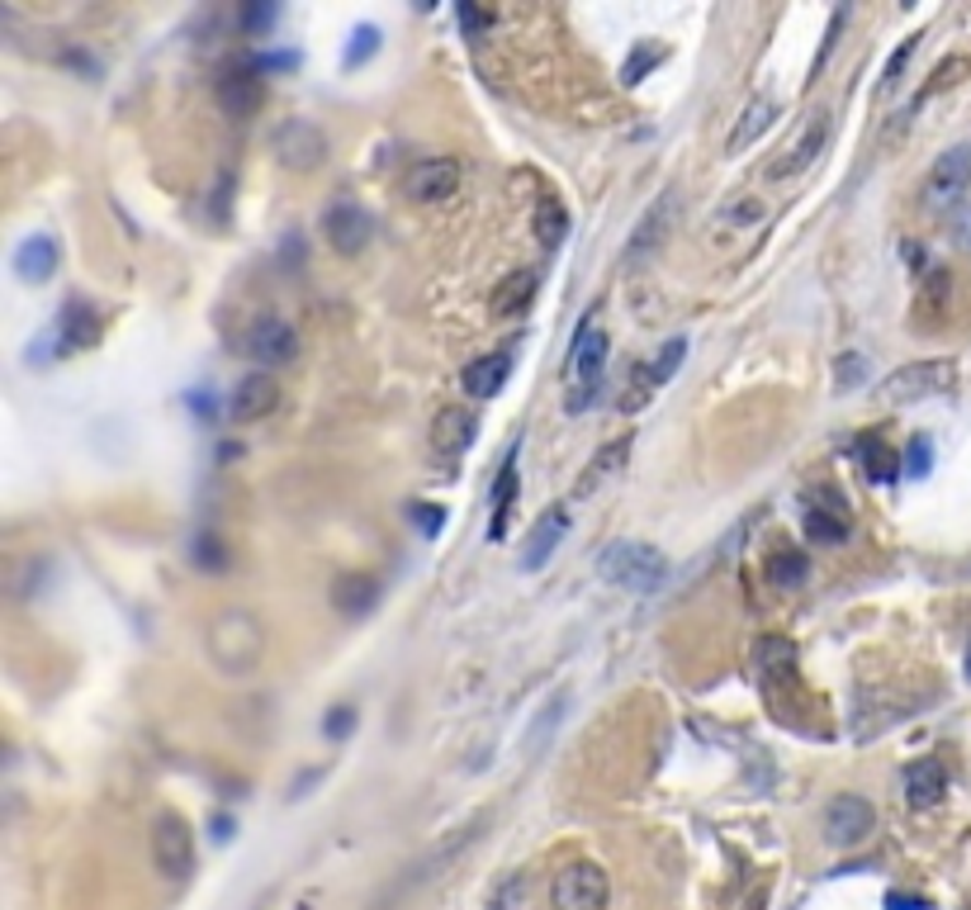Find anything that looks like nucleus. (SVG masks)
I'll return each instance as SVG.
<instances>
[{
  "instance_id": "nucleus-1",
  "label": "nucleus",
  "mask_w": 971,
  "mask_h": 910,
  "mask_svg": "<svg viewBox=\"0 0 971 910\" xmlns=\"http://www.w3.org/2000/svg\"><path fill=\"white\" fill-rule=\"evenodd\" d=\"M209 654L223 674H251L266 660V626L247 607H227L209 621Z\"/></svg>"
},
{
  "instance_id": "nucleus-2",
  "label": "nucleus",
  "mask_w": 971,
  "mask_h": 910,
  "mask_svg": "<svg viewBox=\"0 0 971 910\" xmlns=\"http://www.w3.org/2000/svg\"><path fill=\"white\" fill-rule=\"evenodd\" d=\"M607 355H611V337L597 323H583L578 337H574V347H569V365H564V375H569V398H564V404H569V412H583L597 394H603Z\"/></svg>"
},
{
  "instance_id": "nucleus-3",
  "label": "nucleus",
  "mask_w": 971,
  "mask_h": 910,
  "mask_svg": "<svg viewBox=\"0 0 971 910\" xmlns=\"http://www.w3.org/2000/svg\"><path fill=\"white\" fill-rule=\"evenodd\" d=\"M603 579L617 583V588L625 593H654L668 583V560L659 546H650V540H617V546L603 550Z\"/></svg>"
},
{
  "instance_id": "nucleus-4",
  "label": "nucleus",
  "mask_w": 971,
  "mask_h": 910,
  "mask_svg": "<svg viewBox=\"0 0 971 910\" xmlns=\"http://www.w3.org/2000/svg\"><path fill=\"white\" fill-rule=\"evenodd\" d=\"M607 901H611L607 867H597L593 859L564 863L550 882V910H607Z\"/></svg>"
},
{
  "instance_id": "nucleus-5",
  "label": "nucleus",
  "mask_w": 971,
  "mask_h": 910,
  "mask_svg": "<svg viewBox=\"0 0 971 910\" xmlns=\"http://www.w3.org/2000/svg\"><path fill=\"white\" fill-rule=\"evenodd\" d=\"M152 863L171 882H185L195 873V830L180 810H156L152 816Z\"/></svg>"
},
{
  "instance_id": "nucleus-6",
  "label": "nucleus",
  "mask_w": 971,
  "mask_h": 910,
  "mask_svg": "<svg viewBox=\"0 0 971 910\" xmlns=\"http://www.w3.org/2000/svg\"><path fill=\"white\" fill-rule=\"evenodd\" d=\"M952 380H958V361H915V365H901L881 380V404H920V398H934V394H948Z\"/></svg>"
},
{
  "instance_id": "nucleus-7",
  "label": "nucleus",
  "mask_w": 971,
  "mask_h": 910,
  "mask_svg": "<svg viewBox=\"0 0 971 910\" xmlns=\"http://www.w3.org/2000/svg\"><path fill=\"white\" fill-rule=\"evenodd\" d=\"M270 152H276V162L284 171L308 176V171H318L327 162V133L313 119H284L276 128V138H270Z\"/></svg>"
},
{
  "instance_id": "nucleus-8",
  "label": "nucleus",
  "mask_w": 971,
  "mask_h": 910,
  "mask_svg": "<svg viewBox=\"0 0 971 910\" xmlns=\"http://www.w3.org/2000/svg\"><path fill=\"white\" fill-rule=\"evenodd\" d=\"M830 124L834 114L830 109H816L810 119L802 124V133H796L787 148H782L773 162H768V185H782V180H796L802 171L816 166V156L824 152V142H830Z\"/></svg>"
},
{
  "instance_id": "nucleus-9",
  "label": "nucleus",
  "mask_w": 971,
  "mask_h": 910,
  "mask_svg": "<svg viewBox=\"0 0 971 910\" xmlns=\"http://www.w3.org/2000/svg\"><path fill=\"white\" fill-rule=\"evenodd\" d=\"M971 190V148L952 142L948 152L934 156L929 176H924V205L929 209H958Z\"/></svg>"
},
{
  "instance_id": "nucleus-10",
  "label": "nucleus",
  "mask_w": 971,
  "mask_h": 910,
  "mask_svg": "<svg viewBox=\"0 0 971 910\" xmlns=\"http://www.w3.org/2000/svg\"><path fill=\"white\" fill-rule=\"evenodd\" d=\"M682 361H688V337H668L650 365H635V370H631V389L621 394V412H640V408H645L650 398L659 394L668 380H674V370H678Z\"/></svg>"
},
{
  "instance_id": "nucleus-11",
  "label": "nucleus",
  "mask_w": 971,
  "mask_h": 910,
  "mask_svg": "<svg viewBox=\"0 0 971 910\" xmlns=\"http://www.w3.org/2000/svg\"><path fill=\"white\" fill-rule=\"evenodd\" d=\"M323 237H327V247L341 256H361L370 247V237H375V219H370L355 199H332V205L323 209Z\"/></svg>"
},
{
  "instance_id": "nucleus-12",
  "label": "nucleus",
  "mask_w": 971,
  "mask_h": 910,
  "mask_svg": "<svg viewBox=\"0 0 971 910\" xmlns=\"http://www.w3.org/2000/svg\"><path fill=\"white\" fill-rule=\"evenodd\" d=\"M674 223H678V195L664 190L645 213H640L635 233H631V242H625V266H640V261H650V256H659V247L674 237Z\"/></svg>"
},
{
  "instance_id": "nucleus-13",
  "label": "nucleus",
  "mask_w": 971,
  "mask_h": 910,
  "mask_svg": "<svg viewBox=\"0 0 971 910\" xmlns=\"http://www.w3.org/2000/svg\"><path fill=\"white\" fill-rule=\"evenodd\" d=\"M873 825H877L873 802H863V796H853V792L834 796L830 810H824V839H830L834 849H858L863 839L873 835Z\"/></svg>"
},
{
  "instance_id": "nucleus-14",
  "label": "nucleus",
  "mask_w": 971,
  "mask_h": 910,
  "mask_svg": "<svg viewBox=\"0 0 971 910\" xmlns=\"http://www.w3.org/2000/svg\"><path fill=\"white\" fill-rule=\"evenodd\" d=\"M839 489H816L806 498V536L816 540V546H844L849 540V522H853V512H849V503L844 498H834Z\"/></svg>"
},
{
  "instance_id": "nucleus-15",
  "label": "nucleus",
  "mask_w": 971,
  "mask_h": 910,
  "mask_svg": "<svg viewBox=\"0 0 971 910\" xmlns=\"http://www.w3.org/2000/svg\"><path fill=\"white\" fill-rule=\"evenodd\" d=\"M460 180H465L460 162H451V156H426V162L408 171L403 190H408V199H418V205H441V199H451L460 190Z\"/></svg>"
},
{
  "instance_id": "nucleus-16",
  "label": "nucleus",
  "mask_w": 971,
  "mask_h": 910,
  "mask_svg": "<svg viewBox=\"0 0 971 910\" xmlns=\"http://www.w3.org/2000/svg\"><path fill=\"white\" fill-rule=\"evenodd\" d=\"M276 404H280L276 375L270 370H251L233 389V398H227V412H233V422H261L266 412H276Z\"/></svg>"
},
{
  "instance_id": "nucleus-17",
  "label": "nucleus",
  "mask_w": 971,
  "mask_h": 910,
  "mask_svg": "<svg viewBox=\"0 0 971 910\" xmlns=\"http://www.w3.org/2000/svg\"><path fill=\"white\" fill-rule=\"evenodd\" d=\"M48 341H57V351H52V355H71V351L95 347V341H100V318H95V308L85 304V299H67V308H62V318H57V327L48 332Z\"/></svg>"
},
{
  "instance_id": "nucleus-18",
  "label": "nucleus",
  "mask_w": 971,
  "mask_h": 910,
  "mask_svg": "<svg viewBox=\"0 0 971 910\" xmlns=\"http://www.w3.org/2000/svg\"><path fill=\"white\" fill-rule=\"evenodd\" d=\"M247 351L270 370V365L294 361V355H299V337H294V327L284 318H261L251 327V337H247Z\"/></svg>"
},
{
  "instance_id": "nucleus-19",
  "label": "nucleus",
  "mask_w": 971,
  "mask_h": 910,
  "mask_svg": "<svg viewBox=\"0 0 971 910\" xmlns=\"http://www.w3.org/2000/svg\"><path fill=\"white\" fill-rule=\"evenodd\" d=\"M475 436H479V418H475L469 408L436 412V422H432V446H436V455L455 460V455H465L469 446H475Z\"/></svg>"
},
{
  "instance_id": "nucleus-20",
  "label": "nucleus",
  "mask_w": 971,
  "mask_h": 910,
  "mask_svg": "<svg viewBox=\"0 0 971 910\" xmlns=\"http://www.w3.org/2000/svg\"><path fill=\"white\" fill-rule=\"evenodd\" d=\"M57 261H62V252H57L48 233H34L14 247V270H20L24 284H48L57 276Z\"/></svg>"
},
{
  "instance_id": "nucleus-21",
  "label": "nucleus",
  "mask_w": 971,
  "mask_h": 910,
  "mask_svg": "<svg viewBox=\"0 0 971 910\" xmlns=\"http://www.w3.org/2000/svg\"><path fill=\"white\" fill-rule=\"evenodd\" d=\"M564 532H569V508H546L540 512V522L531 526V540H526V550H522V569H546V560L554 555V546L564 540Z\"/></svg>"
},
{
  "instance_id": "nucleus-22",
  "label": "nucleus",
  "mask_w": 971,
  "mask_h": 910,
  "mask_svg": "<svg viewBox=\"0 0 971 910\" xmlns=\"http://www.w3.org/2000/svg\"><path fill=\"white\" fill-rule=\"evenodd\" d=\"M536 290H540V270H512V276H503L493 284L489 308L498 313V318H517V313L531 308Z\"/></svg>"
},
{
  "instance_id": "nucleus-23",
  "label": "nucleus",
  "mask_w": 971,
  "mask_h": 910,
  "mask_svg": "<svg viewBox=\"0 0 971 910\" xmlns=\"http://www.w3.org/2000/svg\"><path fill=\"white\" fill-rule=\"evenodd\" d=\"M219 105L233 114V119H251L256 105H261V81H256L251 67H233L219 77Z\"/></svg>"
},
{
  "instance_id": "nucleus-24",
  "label": "nucleus",
  "mask_w": 971,
  "mask_h": 910,
  "mask_svg": "<svg viewBox=\"0 0 971 910\" xmlns=\"http://www.w3.org/2000/svg\"><path fill=\"white\" fill-rule=\"evenodd\" d=\"M507 375H512V347L489 351V355H479V361L465 365V394L469 398H493L507 384Z\"/></svg>"
},
{
  "instance_id": "nucleus-25",
  "label": "nucleus",
  "mask_w": 971,
  "mask_h": 910,
  "mask_svg": "<svg viewBox=\"0 0 971 910\" xmlns=\"http://www.w3.org/2000/svg\"><path fill=\"white\" fill-rule=\"evenodd\" d=\"M332 603H337V611H347V617H365V611L379 603L375 574H365V569H347V574H337Z\"/></svg>"
},
{
  "instance_id": "nucleus-26",
  "label": "nucleus",
  "mask_w": 971,
  "mask_h": 910,
  "mask_svg": "<svg viewBox=\"0 0 971 910\" xmlns=\"http://www.w3.org/2000/svg\"><path fill=\"white\" fill-rule=\"evenodd\" d=\"M944 792H948L944 763H938V759L910 763V773H905V802H910V806H915V810H929V806L944 802Z\"/></svg>"
},
{
  "instance_id": "nucleus-27",
  "label": "nucleus",
  "mask_w": 971,
  "mask_h": 910,
  "mask_svg": "<svg viewBox=\"0 0 971 910\" xmlns=\"http://www.w3.org/2000/svg\"><path fill=\"white\" fill-rule=\"evenodd\" d=\"M763 219H768V205L759 195H735L711 213L706 228L711 233H753V228H763Z\"/></svg>"
},
{
  "instance_id": "nucleus-28",
  "label": "nucleus",
  "mask_w": 971,
  "mask_h": 910,
  "mask_svg": "<svg viewBox=\"0 0 971 910\" xmlns=\"http://www.w3.org/2000/svg\"><path fill=\"white\" fill-rule=\"evenodd\" d=\"M773 119H777V100L773 95H753L745 105V114H739V124L730 128V138H725V152H745L749 142H759L768 128H773Z\"/></svg>"
},
{
  "instance_id": "nucleus-29",
  "label": "nucleus",
  "mask_w": 971,
  "mask_h": 910,
  "mask_svg": "<svg viewBox=\"0 0 971 910\" xmlns=\"http://www.w3.org/2000/svg\"><path fill=\"white\" fill-rule=\"evenodd\" d=\"M753 668H759V678L768 688H777V682H787L796 674V645L782 635H763L759 645H753Z\"/></svg>"
},
{
  "instance_id": "nucleus-30",
  "label": "nucleus",
  "mask_w": 971,
  "mask_h": 910,
  "mask_svg": "<svg viewBox=\"0 0 971 910\" xmlns=\"http://www.w3.org/2000/svg\"><path fill=\"white\" fill-rule=\"evenodd\" d=\"M531 228H536V242L546 252H554L564 242V233H569V209L554 199L550 190H540L536 195V213H531Z\"/></svg>"
},
{
  "instance_id": "nucleus-31",
  "label": "nucleus",
  "mask_w": 971,
  "mask_h": 910,
  "mask_svg": "<svg viewBox=\"0 0 971 910\" xmlns=\"http://www.w3.org/2000/svg\"><path fill=\"white\" fill-rule=\"evenodd\" d=\"M512 503H517V455H507V460H503V475H498V483H493V522H489V536H493V540L507 536Z\"/></svg>"
},
{
  "instance_id": "nucleus-32",
  "label": "nucleus",
  "mask_w": 971,
  "mask_h": 910,
  "mask_svg": "<svg viewBox=\"0 0 971 910\" xmlns=\"http://www.w3.org/2000/svg\"><path fill=\"white\" fill-rule=\"evenodd\" d=\"M625 451H631V436H617V441H611V446L597 451V460H593L588 469H583V479H578V493L588 498V493H593V489H597V483H603L607 475H617V469L625 465Z\"/></svg>"
},
{
  "instance_id": "nucleus-33",
  "label": "nucleus",
  "mask_w": 971,
  "mask_h": 910,
  "mask_svg": "<svg viewBox=\"0 0 971 910\" xmlns=\"http://www.w3.org/2000/svg\"><path fill=\"white\" fill-rule=\"evenodd\" d=\"M806 555L802 550H773L768 555V583L773 588H802L806 583Z\"/></svg>"
},
{
  "instance_id": "nucleus-34",
  "label": "nucleus",
  "mask_w": 971,
  "mask_h": 910,
  "mask_svg": "<svg viewBox=\"0 0 971 910\" xmlns=\"http://www.w3.org/2000/svg\"><path fill=\"white\" fill-rule=\"evenodd\" d=\"M858 455H863L867 479H877V483H891V479H896V460H891V451H887V441H881V436L858 441Z\"/></svg>"
},
{
  "instance_id": "nucleus-35",
  "label": "nucleus",
  "mask_w": 971,
  "mask_h": 910,
  "mask_svg": "<svg viewBox=\"0 0 971 910\" xmlns=\"http://www.w3.org/2000/svg\"><path fill=\"white\" fill-rule=\"evenodd\" d=\"M659 62H664V43H650V48H635V52H631V62L621 67V81H625V85H640V77H650V71L659 67Z\"/></svg>"
},
{
  "instance_id": "nucleus-36",
  "label": "nucleus",
  "mask_w": 971,
  "mask_h": 910,
  "mask_svg": "<svg viewBox=\"0 0 971 910\" xmlns=\"http://www.w3.org/2000/svg\"><path fill=\"white\" fill-rule=\"evenodd\" d=\"M901 469H905V479H924V475H929V469H934V441H929V436H915V441H910Z\"/></svg>"
},
{
  "instance_id": "nucleus-37",
  "label": "nucleus",
  "mask_w": 971,
  "mask_h": 910,
  "mask_svg": "<svg viewBox=\"0 0 971 910\" xmlns=\"http://www.w3.org/2000/svg\"><path fill=\"white\" fill-rule=\"evenodd\" d=\"M920 52V34H910L901 48L891 52V62H887V71H881V91H896L901 85V77H905V67H910V57Z\"/></svg>"
},
{
  "instance_id": "nucleus-38",
  "label": "nucleus",
  "mask_w": 971,
  "mask_h": 910,
  "mask_svg": "<svg viewBox=\"0 0 971 910\" xmlns=\"http://www.w3.org/2000/svg\"><path fill=\"white\" fill-rule=\"evenodd\" d=\"M948 290H952L948 270H929V280H924V290H920V304H924V313H944V304H948Z\"/></svg>"
},
{
  "instance_id": "nucleus-39",
  "label": "nucleus",
  "mask_w": 971,
  "mask_h": 910,
  "mask_svg": "<svg viewBox=\"0 0 971 910\" xmlns=\"http://www.w3.org/2000/svg\"><path fill=\"white\" fill-rule=\"evenodd\" d=\"M370 52H379V28L361 24V28L351 34V48H347V57H341V62H347V67H361Z\"/></svg>"
},
{
  "instance_id": "nucleus-40",
  "label": "nucleus",
  "mask_w": 971,
  "mask_h": 910,
  "mask_svg": "<svg viewBox=\"0 0 971 910\" xmlns=\"http://www.w3.org/2000/svg\"><path fill=\"white\" fill-rule=\"evenodd\" d=\"M522 891H526V877L522 873H512L503 887H493V896H489V910H517L522 906Z\"/></svg>"
},
{
  "instance_id": "nucleus-41",
  "label": "nucleus",
  "mask_w": 971,
  "mask_h": 910,
  "mask_svg": "<svg viewBox=\"0 0 971 910\" xmlns=\"http://www.w3.org/2000/svg\"><path fill=\"white\" fill-rule=\"evenodd\" d=\"M867 375V365H863V355H839L834 361V380H839V389H858V380Z\"/></svg>"
},
{
  "instance_id": "nucleus-42",
  "label": "nucleus",
  "mask_w": 971,
  "mask_h": 910,
  "mask_svg": "<svg viewBox=\"0 0 971 910\" xmlns=\"http://www.w3.org/2000/svg\"><path fill=\"white\" fill-rule=\"evenodd\" d=\"M412 522L422 526V536H441V526H446V512H441L436 503H418V508H412Z\"/></svg>"
},
{
  "instance_id": "nucleus-43",
  "label": "nucleus",
  "mask_w": 971,
  "mask_h": 910,
  "mask_svg": "<svg viewBox=\"0 0 971 910\" xmlns=\"http://www.w3.org/2000/svg\"><path fill=\"white\" fill-rule=\"evenodd\" d=\"M270 24H276V5H247L242 10V28H251V34H266Z\"/></svg>"
},
{
  "instance_id": "nucleus-44",
  "label": "nucleus",
  "mask_w": 971,
  "mask_h": 910,
  "mask_svg": "<svg viewBox=\"0 0 971 910\" xmlns=\"http://www.w3.org/2000/svg\"><path fill=\"white\" fill-rule=\"evenodd\" d=\"M351 725H355V711L351 707H337V711H327V739H341V735H351Z\"/></svg>"
},
{
  "instance_id": "nucleus-45",
  "label": "nucleus",
  "mask_w": 971,
  "mask_h": 910,
  "mask_svg": "<svg viewBox=\"0 0 971 910\" xmlns=\"http://www.w3.org/2000/svg\"><path fill=\"white\" fill-rule=\"evenodd\" d=\"M948 233H952V242H958V247L971 256V205L967 209H958L952 213V223H948Z\"/></svg>"
},
{
  "instance_id": "nucleus-46",
  "label": "nucleus",
  "mask_w": 971,
  "mask_h": 910,
  "mask_svg": "<svg viewBox=\"0 0 971 910\" xmlns=\"http://www.w3.org/2000/svg\"><path fill=\"white\" fill-rule=\"evenodd\" d=\"M887 906H891V910H924L920 896H901V891H891V896H887Z\"/></svg>"
},
{
  "instance_id": "nucleus-47",
  "label": "nucleus",
  "mask_w": 971,
  "mask_h": 910,
  "mask_svg": "<svg viewBox=\"0 0 971 910\" xmlns=\"http://www.w3.org/2000/svg\"><path fill=\"white\" fill-rule=\"evenodd\" d=\"M213 830H219L213 839H233V820H223V816H219V820H213Z\"/></svg>"
},
{
  "instance_id": "nucleus-48",
  "label": "nucleus",
  "mask_w": 971,
  "mask_h": 910,
  "mask_svg": "<svg viewBox=\"0 0 971 910\" xmlns=\"http://www.w3.org/2000/svg\"><path fill=\"white\" fill-rule=\"evenodd\" d=\"M763 906H768V891H753L749 901H745V910H763Z\"/></svg>"
},
{
  "instance_id": "nucleus-49",
  "label": "nucleus",
  "mask_w": 971,
  "mask_h": 910,
  "mask_svg": "<svg viewBox=\"0 0 971 910\" xmlns=\"http://www.w3.org/2000/svg\"><path fill=\"white\" fill-rule=\"evenodd\" d=\"M967 678H971V650H967Z\"/></svg>"
}]
</instances>
